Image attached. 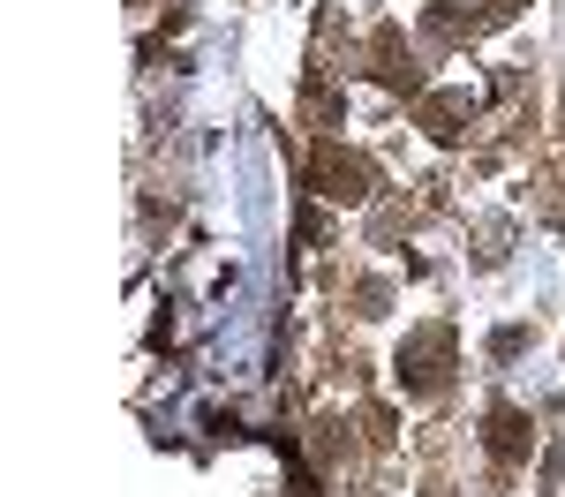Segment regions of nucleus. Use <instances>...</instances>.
<instances>
[{"label": "nucleus", "mask_w": 565, "mask_h": 497, "mask_svg": "<svg viewBox=\"0 0 565 497\" xmlns=\"http://www.w3.org/2000/svg\"><path fill=\"white\" fill-rule=\"evenodd\" d=\"M445 361H452V332L430 324V332H415V347H399V385L407 392H437L445 385Z\"/></svg>", "instance_id": "1"}, {"label": "nucleus", "mask_w": 565, "mask_h": 497, "mask_svg": "<svg viewBox=\"0 0 565 497\" xmlns=\"http://www.w3.org/2000/svg\"><path fill=\"white\" fill-rule=\"evenodd\" d=\"M527 445H535V430H527L521 407H490V452L498 460H527Z\"/></svg>", "instance_id": "3"}, {"label": "nucleus", "mask_w": 565, "mask_h": 497, "mask_svg": "<svg viewBox=\"0 0 565 497\" xmlns=\"http://www.w3.org/2000/svg\"><path fill=\"white\" fill-rule=\"evenodd\" d=\"M317 181H324V196H370V166L348 151H317Z\"/></svg>", "instance_id": "2"}]
</instances>
